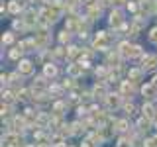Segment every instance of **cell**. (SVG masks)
Listing matches in <instances>:
<instances>
[{
  "label": "cell",
  "mask_w": 157,
  "mask_h": 147,
  "mask_svg": "<svg viewBox=\"0 0 157 147\" xmlns=\"http://www.w3.org/2000/svg\"><path fill=\"white\" fill-rule=\"evenodd\" d=\"M20 65H22V71L24 73H29V71H32V63H29V61H22Z\"/></svg>",
  "instance_id": "cell-1"
},
{
  "label": "cell",
  "mask_w": 157,
  "mask_h": 147,
  "mask_svg": "<svg viewBox=\"0 0 157 147\" xmlns=\"http://www.w3.org/2000/svg\"><path fill=\"white\" fill-rule=\"evenodd\" d=\"M55 73H57V69H55V67H53V65H51V63H49V65L45 67V75H51V77H53V75H55Z\"/></svg>",
  "instance_id": "cell-2"
}]
</instances>
